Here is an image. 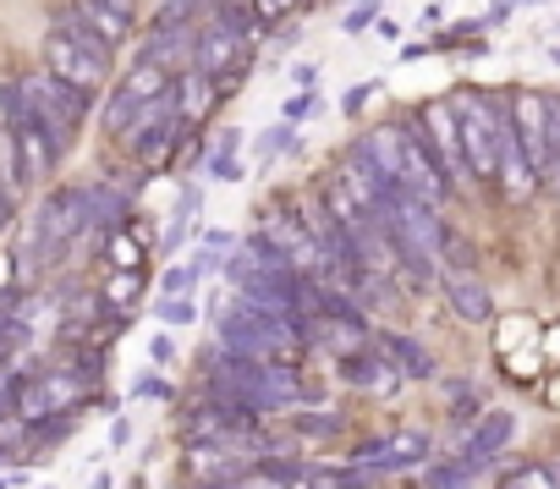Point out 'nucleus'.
I'll use <instances>...</instances> for the list:
<instances>
[{
    "instance_id": "f257e3e1",
    "label": "nucleus",
    "mask_w": 560,
    "mask_h": 489,
    "mask_svg": "<svg viewBox=\"0 0 560 489\" xmlns=\"http://www.w3.org/2000/svg\"><path fill=\"white\" fill-rule=\"evenodd\" d=\"M83 198H89L83 187H56V193L39 203V214H34V225H28V242H23V276L56 270V265L72 254V242L89 231Z\"/></svg>"
},
{
    "instance_id": "f03ea898",
    "label": "nucleus",
    "mask_w": 560,
    "mask_h": 489,
    "mask_svg": "<svg viewBox=\"0 0 560 489\" xmlns=\"http://www.w3.org/2000/svg\"><path fill=\"white\" fill-rule=\"evenodd\" d=\"M456 116V143H462V165L472 182H500V127H505V110H494L489 100H456L451 105Z\"/></svg>"
},
{
    "instance_id": "7ed1b4c3",
    "label": "nucleus",
    "mask_w": 560,
    "mask_h": 489,
    "mask_svg": "<svg viewBox=\"0 0 560 489\" xmlns=\"http://www.w3.org/2000/svg\"><path fill=\"white\" fill-rule=\"evenodd\" d=\"M45 72L78 94H94L110 72V50H100L89 34H78L72 23H56L50 39H45Z\"/></svg>"
},
{
    "instance_id": "20e7f679",
    "label": "nucleus",
    "mask_w": 560,
    "mask_h": 489,
    "mask_svg": "<svg viewBox=\"0 0 560 489\" xmlns=\"http://www.w3.org/2000/svg\"><path fill=\"white\" fill-rule=\"evenodd\" d=\"M18 94H23V110H28V116H39L61 143H67V132H72V127L83 121V110H89V94H78V89L56 83L50 72L23 78V83H18Z\"/></svg>"
},
{
    "instance_id": "39448f33",
    "label": "nucleus",
    "mask_w": 560,
    "mask_h": 489,
    "mask_svg": "<svg viewBox=\"0 0 560 489\" xmlns=\"http://www.w3.org/2000/svg\"><path fill=\"white\" fill-rule=\"evenodd\" d=\"M396 154H401V193H412L418 203L440 209V198L451 193V182H445V171L434 165L423 132H418V127H396Z\"/></svg>"
},
{
    "instance_id": "423d86ee",
    "label": "nucleus",
    "mask_w": 560,
    "mask_h": 489,
    "mask_svg": "<svg viewBox=\"0 0 560 489\" xmlns=\"http://www.w3.org/2000/svg\"><path fill=\"white\" fill-rule=\"evenodd\" d=\"M423 456H429V434L396 429V434H380V440L358 445V451H352V467L374 478V473H407V467H418Z\"/></svg>"
},
{
    "instance_id": "0eeeda50",
    "label": "nucleus",
    "mask_w": 560,
    "mask_h": 489,
    "mask_svg": "<svg viewBox=\"0 0 560 489\" xmlns=\"http://www.w3.org/2000/svg\"><path fill=\"white\" fill-rule=\"evenodd\" d=\"M242 61H247V39L231 28V23H209L203 34H192V72H203L209 83H220V78H231V72H242Z\"/></svg>"
},
{
    "instance_id": "6e6552de",
    "label": "nucleus",
    "mask_w": 560,
    "mask_h": 489,
    "mask_svg": "<svg viewBox=\"0 0 560 489\" xmlns=\"http://www.w3.org/2000/svg\"><path fill=\"white\" fill-rule=\"evenodd\" d=\"M12 149L23 154L18 182H39V176H50V171H56V160H61V138H56L39 116H23V121L12 127Z\"/></svg>"
},
{
    "instance_id": "1a4fd4ad",
    "label": "nucleus",
    "mask_w": 560,
    "mask_h": 489,
    "mask_svg": "<svg viewBox=\"0 0 560 489\" xmlns=\"http://www.w3.org/2000/svg\"><path fill=\"white\" fill-rule=\"evenodd\" d=\"M505 121H511V138H516L522 160H527L533 176L544 182V100H538V94H522V100L505 110Z\"/></svg>"
},
{
    "instance_id": "9d476101",
    "label": "nucleus",
    "mask_w": 560,
    "mask_h": 489,
    "mask_svg": "<svg viewBox=\"0 0 560 489\" xmlns=\"http://www.w3.org/2000/svg\"><path fill=\"white\" fill-rule=\"evenodd\" d=\"M423 143H429L434 165L445 171V182H451V176H467V165H462V143H456V116H451V105H429V110H423Z\"/></svg>"
},
{
    "instance_id": "9b49d317",
    "label": "nucleus",
    "mask_w": 560,
    "mask_h": 489,
    "mask_svg": "<svg viewBox=\"0 0 560 489\" xmlns=\"http://www.w3.org/2000/svg\"><path fill=\"white\" fill-rule=\"evenodd\" d=\"M511 434H516V418H511V412H483V418H478V429H472V434H467V445H462V467H467V473L489 467V462L511 445Z\"/></svg>"
},
{
    "instance_id": "f8f14e48",
    "label": "nucleus",
    "mask_w": 560,
    "mask_h": 489,
    "mask_svg": "<svg viewBox=\"0 0 560 489\" xmlns=\"http://www.w3.org/2000/svg\"><path fill=\"white\" fill-rule=\"evenodd\" d=\"M127 138H132V160H143V165H149V160H160V154L171 149V138H176V110H171V94H165V100H154V105L143 110V121H138Z\"/></svg>"
},
{
    "instance_id": "ddd939ff",
    "label": "nucleus",
    "mask_w": 560,
    "mask_h": 489,
    "mask_svg": "<svg viewBox=\"0 0 560 489\" xmlns=\"http://www.w3.org/2000/svg\"><path fill=\"white\" fill-rule=\"evenodd\" d=\"M61 23H72L78 34H89L100 50H116V45H127V34H132V23H127V18H116V12L94 7V0H72V12H61Z\"/></svg>"
},
{
    "instance_id": "4468645a",
    "label": "nucleus",
    "mask_w": 560,
    "mask_h": 489,
    "mask_svg": "<svg viewBox=\"0 0 560 489\" xmlns=\"http://www.w3.org/2000/svg\"><path fill=\"white\" fill-rule=\"evenodd\" d=\"M445 303L467 319V325H483L489 314H494V303H489V287L472 276V270H451L445 276Z\"/></svg>"
},
{
    "instance_id": "2eb2a0df",
    "label": "nucleus",
    "mask_w": 560,
    "mask_h": 489,
    "mask_svg": "<svg viewBox=\"0 0 560 489\" xmlns=\"http://www.w3.org/2000/svg\"><path fill=\"white\" fill-rule=\"evenodd\" d=\"M341 374H347V385L374 391V396H385V391L401 385V374H396V363L385 352H352V358H341Z\"/></svg>"
},
{
    "instance_id": "dca6fc26",
    "label": "nucleus",
    "mask_w": 560,
    "mask_h": 489,
    "mask_svg": "<svg viewBox=\"0 0 560 489\" xmlns=\"http://www.w3.org/2000/svg\"><path fill=\"white\" fill-rule=\"evenodd\" d=\"M214 105V83L203 78V72H176L171 78V110H176V121H198L203 110Z\"/></svg>"
},
{
    "instance_id": "f3484780",
    "label": "nucleus",
    "mask_w": 560,
    "mask_h": 489,
    "mask_svg": "<svg viewBox=\"0 0 560 489\" xmlns=\"http://www.w3.org/2000/svg\"><path fill=\"white\" fill-rule=\"evenodd\" d=\"M385 358L396 363L401 380H429V374H434V358H429L418 341H407V336H385Z\"/></svg>"
},
{
    "instance_id": "a211bd4d",
    "label": "nucleus",
    "mask_w": 560,
    "mask_h": 489,
    "mask_svg": "<svg viewBox=\"0 0 560 489\" xmlns=\"http://www.w3.org/2000/svg\"><path fill=\"white\" fill-rule=\"evenodd\" d=\"M544 176H560V100H544Z\"/></svg>"
},
{
    "instance_id": "6ab92c4d",
    "label": "nucleus",
    "mask_w": 560,
    "mask_h": 489,
    "mask_svg": "<svg viewBox=\"0 0 560 489\" xmlns=\"http://www.w3.org/2000/svg\"><path fill=\"white\" fill-rule=\"evenodd\" d=\"M500 489H560V478H555V467H544V462H527V467L505 473V478H500Z\"/></svg>"
},
{
    "instance_id": "aec40b11",
    "label": "nucleus",
    "mask_w": 560,
    "mask_h": 489,
    "mask_svg": "<svg viewBox=\"0 0 560 489\" xmlns=\"http://www.w3.org/2000/svg\"><path fill=\"white\" fill-rule=\"evenodd\" d=\"M292 429H298V434H314V440H330V434H341V412L314 407V412H298V418H292Z\"/></svg>"
},
{
    "instance_id": "412c9836",
    "label": "nucleus",
    "mask_w": 560,
    "mask_h": 489,
    "mask_svg": "<svg viewBox=\"0 0 560 489\" xmlns=\"http://www.w3.org/2000/svg\"><path fill=\"white\" fill-rule=\"evenodd\" d=\"M236 149H242V132H236V127H225V132H220V143H214V160H209V171H214L220 182H231V176H236Z\"/></svg>"
},
{
    "instance_id": "4be33fe9",
    "label": "nucleus",
    "mask_w": 560,
    "mask_h": 489,
    "mask_svg": "<svg viewBox=\"0 0 560 489\" xmlns=\"http://www.w3.org/2000/svg\"><path fill=\"white\" fill-rule=\"evenodd\" d=\"M192 214H198V193H182V209L171 214V225H165V248H182V242H187V225H192Z\"/></svg>"
},
{
    "instance_id": "5701e85b",
    "label": "nucleus",
    "mask_w": 560,
    "mask_h": 489,
    "mask_svg": "<svg viewBox=\"0 0 560 489\" xmlns=\"http://www.w3.org/2000/svg\"><path fill=\"white\" fill-rule=\"evenodd\" d=\"M236 248V242H231V231H203V259L192 265V276H203V270H214L225 254Z\"/></svg>"
},
{
    "instance_id": "b1692460",
    "label": "nucleus",
    "mask_w": 560,
    "mask_h": 489,
    "mask_svg": "<svg viewBox=\"0 0 560 489\" xmlns=\"http://www.w3.org/2000/svg\"><path fill=\"white\" fill-rule=\"evenodd\" d=\"M314 110H319V94H314V89H303V94L287 100V121H308Z\"/></svg>"
},
{
    "instance_id": "393cba45",
    "label": "nucleus",
    "mask_w": 560,
    "mask_h": 489,
    "mask_svg": "<svg viewBox=\"0 0 560 489\" xmlns=\"http://www.w3.org/2000/svg\"><path fill=\"white\" fill-rule=\"evenodd\" d=\"M247 12H253L258 23H275V18L292 12V0H247Z\"/></svg>"
},
{
    "instance_id": "a878e982",
    "label": "nucleus",
    "mask_w": 560,
    "mask_h": 489,
    "mask_svg": "<svg viewBox=\"0 0 560 489\" xmlns=\"http://www.w3.org/2000/svg\"><path fill=\"white\" fill-rule=\"evenodd\" d=\"M160 319L165 325H187L192 319V303L187 298H160Z\"/></svg>"
},
{
    "instance_id": "bb28decb",
    "label": "nucleus",
    "mask_w": 560,
    "mask_h": 489,
    "mask_svg": "<svg viewBox=\"0 0 560 489\" xmlns=\"http://www.w3.org/2000/svg\"><path fill=\"white\" fill-rule=\"evenodd\" d=\"M374 12H380V0H358L352 18H347V34H363V28L374 23Z\"/></svg>"
},
{
    "instance_id": "cd10ccee",
    "label": "nucleus",
    "mask_w": 560,
    "mask_h": 489,
    "mask_svg": "<svg viewBox=\"0 0 560 489\" xmlns=\"http://www.w3.org/2000/svg\"><path fill=\"white\" fill-rule=\"evenodd\" d=\"M292 143V132L287 127H275V132H264V143H258V160H275L280 149H287Z\"/></svg>"
},
{
    "instance_id": "c85d7f7f",
    "label": "nucleus",
    "mask_w": 560,
    "mask_h": 489,
    "mask_svg": "<svg viewBox=\"0 0 560 489\" xmlns=\"http://www.w3.org/2000/svg\"><path fill=\"white\" fill-rule=\"evenodd\" d=\"M192 281H198L192 270H171V276H165V298H187V292H192Z\"/></svg>"
},
{
    "instance_id": "c756f323",
    "label": "nucleus",
    "mask_w": 560,
    "mask_h": 489,
    "mask_svg": "<svg viewBox=\"0 0 560 489\" xmlns=\"http://www.w3.org/2000/svg\"><path fill=\"white\" fill-rule=\"evenodd\" d=\"M110 298H116V303H132V298H138V276H116V281H110Z\"/></svg>"
},
{
    "instance_id": "7c9ffc66",
    "label": "nucleus",
    "mask_w": 560,
    "mask_h": 489,
    "mask_svg": "<svg viewBox=\"0 0 560 489\" xmlns=\"http://www.w3.org/2000/svg\"><path fill=\"white\" fill-rule=\"evenodd\" d=\"M94 7H105V12H116V18H138V0H94Z\"/></svg>"
},
{
    "instance_id": "2f4dec72",
    "label": "nucleus",
    "mask_w": 560,
    "mask_h": 489,
    "mask_svg": "<svg viewBox=\"0 0 560 489\" xmlns=\"http://www.w3.org/2000/svg\"><path fill=\"white\" fill-rule=\"evenodd\" d=\"M7 220H12V182L0 176V225H7Z\"/></svg>"
},
{
    "instance_id": "473e14b6",
    "label": "nucleus",
    "mask_w": 560,
    "mask_h": 489,
    "mask_svg": "<svg viewBox=\"0 0 560 489\" xmlns=\"http://www.w3.org/2000/svg\"><path fill=\"white\" fill-rule=\"evenodd\" d=\"M149 358L165 363V358H171V336H154V341H149Z\"/></svg>"
},
{
    "instance_id": "72a5a7b5",
    "label": "nucleus",
    "mask_w": 560,
    "mask_h": 489,
    "mask_svg": "<svg viewBox=\"0 0 560 489\" xmlns=\"http://www.w3.org/2000/svg\"><path fill=\"white\" fill-rule=\"evenodd\" d=\"M7 358H12V325H0V369H7Z\"/></svg>"
},
{
    "instance_id": "f704fd0d",
    "label": "nucleus",
    "mask_w": 560,
    "mask_h": 489,
    "mask_svg": "<svg viewBox=\"0 0 560 489\" xmlns=\"http://www.w3.org/2000/svg\"><path fill=\"white\" fill-rule=\"evenodd\" d=\"M192 7H198V0H165V12H176V18H187Z\"/></svg>"
},
{
    "instance_id": "c9c22d12",
    "label": "nucleus",
    "mask_w": 560,
    "mask_h": 489,
    "mask_svg": "<svg viewBox=\"0 0 560 489\" xmlns=\"http://www.w3.org/2000/svg\"><path fill=\"white\" fill-rule=\"evenodd\" d=\"M94 489H110V478H105V473H100V478H94Z\"/></svg>"
}]
</instances>
